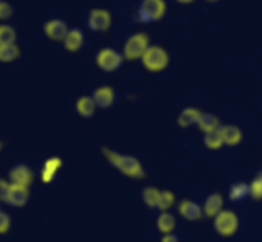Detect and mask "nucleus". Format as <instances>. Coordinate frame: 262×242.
I'll list each match as a JSON object with an SVG mask.
<instances>
[{
    "label": "nucleus",
    "mask_w": 262,
    "mask_h": 242,
    "mask_svg": "<svg viewBox=\"0 0 262 242\" xmlns=\"http://www.w3.org/2000/svg\"><path fill=\"white\" fill-rule=\"evenodd\" d=\"M68 31V26L60 18H51L43 25V33H45L46 37L53 41H61L63 43Z\"/></svg>",
    "instance_id": "9"
},
{
    "label": "nucleus",
    "mask_w": 262,
    "mask_h": 242,
    "mask_svg": "<svg viewBox=\"0 0 262 242\" xmlns=\"http://www.w3.org/2000/svg\"><path fill=\"white\" fill-rule=\"evenodd\" d=\"M101 151L105 159L109 162V164H112L118 172L124 174L128 178L141 179L145 177V168H143L142 163L136 156L118 153V151L112 150V149L106 148V146L101 148Z\"/></svg>",
    "instance_id": "1"
},
{
    "label": "nucleus",
    "mask_w": 262,
    "mask_h": 242,
    "mask_svg": "<svg viewBox=\"0 0 262 242\" xmlns=\"http://www.w3.org/2000/svg\"><path fill=\"white\" fill-rule=\"evenodd\" d=\"M251 196V189L250 184L246 182H237L233 184L229 189V199L232 201H242L246 197Z\"/></svg>",
    "instance_id": "21"
},
{
    "label": "nucleus",
    "mask_w": 262,
    "mask_h": 242,
    "mask_svg": "<svg viewBox=\"0 0 262 242\" xmlns=\"http://www.w3.org/2000/svg\"><path fill=\"white\" fill-rule=\"evenodd\" d=\"M61 167H63V160L59 156H50V158L46 159L43 162L42 169H41V181L46 185L53 184L55 181L56 176H58L59 171L61 169Z\"/></svg>",
    "instance_id": "11"
},
{
    "label": "nucleus",
    "mask_w": 262,
    "mask_h": 242,
    "mask_svg": "<svg viewBox=\"0 0 262 242\" xmlns=\"http://www.w3.org/2000/svg\"><path fill=\"white\" fill-rule=\"evenodd\" d=\"M160 190L156 189V187L148 186L145 187L142 191V201L145 203V205L150 209H158V203L159 197H160Z\"/></svg>",
    "instance_id": "24"
},
{
    "label": "nucleus",
    "mask_w": 262,
    "mask_h": 242,
    "mask_svg": "<svg viewBox=\"0 0 262 242\" xmlns=\"http://www.w3.org/2000/svg\"><path fill=\"white\" fill-rule=\"evenodd\" d=\"M28 199H30V189L28 187L12 185L5 204L13 208H23L28 203Z\"/></svg>",
    "instance_id": "14"
},
{
    "label": "nucleus",
    "mask_w": 262,
    "mask_h": 242,
    "mask_svg": "<svg viewBox=\"0 0 262 242\" xmlns=\"http://www.w3.org/2000/svg\"><path fill=\"white\" fill-rule=\"evenodd\" d=\"M10 186H12V184L9 182V179L0 178V203H7Z\"/></svg>",
    "instance_id": "29"
},
{
    "label": "nucleus",
    "mask_w": 262,
    "mask_h": 242,
    "mask_svg": "<svg viewBox=\"0 0 262 242\" xmlns=\"http://www.w3.org/2000/svg\"><path fill=\"white\" fill-rule=\"evenodd\" d=\"M202 113L200 109L193 107H187L179 113L178 119H177V123L181 128H189L192 126L199 125L200 119H201Z\"/></svg>",
    "instance_id": "17"
},
{
    "label": "nucleus",
    "mask_w": 262,
    "mask_h": 242,
    "mask_svg": "<svg viewBox=\"0 0 262 242\" xmlns=\"http://www.w3.org/2000/svg\"><path fill=\"white\" fill-rule=\"evenodd\" d=\"M204 144L209 150L216 151L224 146V141H223V136L220 133V128L212 132L204 133Z\"/></svg>",
    "instance_id": "22"
},
{
    "label": "nucleus",
    "mask_w": 262,
    "mask_h": 242,
    "mask_svg": "<svg viewBox=\"0 0 262 242\" xmlns=\"http://www.w3.org/2000/svg\"><path fill=\"white\" fill-rule=\"evenodd\" d=\"M174 203H176V195L171 192L170 190H163L160 192V197H159L158 209L161 212H169L173 208Z\"/></svg>",
    "instance_id": "26"
},
{
    "label": "nucleus",
    "mask_w": 262,
    "mask_h": 242,
    "mask_svg": "<svg viewBox=\"0 0 262 242\" xmlns=\"http://www.w3.org/2000/svg\"><path fill=\"white\" fill-rule=\"evenodd\" d=\"M112 13L104 8H94L87 15V27L92 32H106L112 27Z\"/></svg>",
    "instance_id": "7"
},
{
    "label": "nucleus",
    "mask_w": 262,
    "mask_h": 242,
    "mask_svg": "<svg viewBox=\"0 0 262 242\" xmlns=\"http://www.w3.org/2000/svg\"><path fill=\"white\" fill-rule=\"evenodd\" d=\"M214 230L222 237H232L239 228V218L233 210L224 209L214 218Z\"/></svg>",
    "instance_id": "5"
},
{
    "label": "nucleus",
    "mask_w": 262,
    "mask_h": 242,
    "mask_svg": "<svg viewBox=\"0 0 262 242\" xmlns=\"http://www.w3.org/2000/svg\"><path fill=\"white\" fill-rule=\"evenodd\" d=\"M156 227L161 235H169L174 233L177 227V219L170 212H161L156 219Z\"/></svg>",
    "instance_id": "19"
},
{
    "label": "nucleus",
    "mask_w": 262,
    "mask_h": 242,
    "mask_svg": "<svg viewBox=\"0 0 262 242\" xmlns=\"http://www.w3.org/2000/svg\"><path fill=\"white\" fill-rule=\"evenodd\" d=\"M178 213L182 218L188 222H197L204 217V210L201 205L189 199H184L179 203Z\"/></svg>",
    "instance_id": "10"
},
{
    "label": "nucleus",
    "mask_w": 262,
    "mask_h": 242,
    "mask_svg": "<svg viewBox=\"0 0 262 242\" xmlns=\"http://www.w3.org/2000/svg\"><path fill=\"white\" fill-rule=\"evenodd\" d=\"M97 107L95 104L92 96L89 95H83V96H79L76 102V112L77 114L81 118L84 119H90V118L94 117L95 112H96Z\"/></svg>",
    "instance_id": "18"
},
{
    "label": "nucleus",
    "mask_w": 262,
    "mask_h": 242,
    "mask_svg": "<svg viewBox=\"0 0 262 242\" xmlns=\"http://www.w3.org/2000/svg\"><path fill=\"white\" fill-rule=\"evenodd\" d=\"M143 68L147 69L151 73H159L168 68L169 63H170V56L166 49H164L160 45H150L145 54H143L142 59Z\"/></svg>",
    "instance_id": "2"
},
{
    "label": "nucleus",
    "mask_w": 262,
    "mask_h": 242,
    "mask_svg": "<svg viewBox=\"0 0 262 242\" xmlns=\"http://www.w3.org/2000/svg\"><path fill=\"white\" fill-rule=\"evenodd\" d=\"M8 177H9V182L12 185L28 187V189L33 182V172L26 164H17L15 167H13L9 171Z\"/></svg>",
    "instance_id": "8"
},
{
    "label": "nucleus",
    "mask_w": 262,
    "mask_h": 242,
    "mask_svg": "<svg viewBox=\"0 0 262 242\" xmlns=\"http://www.w3.org/2000/svg\"><path fill=\"white\" fill-rule=\"evenodd\" d=\"M96 66L104 72H115L123 66L122 53L114 48H102L96 54Z\"/></svg>",
    "instance_id": "6"
},
{
    "label": "nucleus",
    "mask_w": 262,
    "mask_h": 242,
    "mask_svg": "<svg viewBox=\"0 0 262 242\" xmlns=\"http://www.w3.org/2000/svg\"><path fill=\"white\" fill-rule=\"evenodd\" d=\"M17 41V31L10 25H0V45H14Z\"/></svg>",
    "instance_id": "25"
},
{
    "label": "nucleus",
    "mask_w": 262,
    "mask_h": 242,
    "mask_svg": "<svg viewBox=\"0 0 262 242\" xmlns=\"http://www.w3.org/2000/svg\"><path fill=\"white\" fill-rule=\"evenodd\" d=\"M202 210H204V215L214 219L219 213H222L224 210V197H223V195L219 194V192L210 194L205 199L204 205H202Z\"/></svg>",
    "instance_id": "13"
},
{
    "label": "nucleus",
    "mask_w": 262,
    "mask_h": 242,
    "mask_svg": "<svg viewBox=\"0 0 262 242\" xmlns=\"http://www.w3.org/2000/svg\"><path fill=\"white\" fill-rule=\"evenodd\" d=\"M220 133H222L223 136L224 145L230 146V148L239 145L243 141L242 130L235 125H222V127H220Z\"/></svg>",
    "instance_id": "16"
},
{
    "label": "nucleus",
    "mask_w": 262,
    "mask_h": 242,
    "mask_svg": "<svg viewBox=\"0 0 262 242\" xmlns=\"http://www.w3.org/2000/svg\"><path fill=\"white\" fill-rule=\"evenodd\" d=\"M0 210H2V209H0Z\"/></svg>",
    "instance_id": "33"
},
{
    "label": "nucleus",
    "mask_w": 262,
    "mask_h": 242,
    "mask_svg": "<svg viewBox=\"0 0 262 242\" xmlns=\"http://www.w3.org/2000/svg\"><path fill=\"white\" fill-rule=\"evenodd\" d=\"M251 197L255 200H262V171L256 174L250 184Z\"/></svg>",
    "instance_id": "27"
},
{
    "label": "nucleus",
    "mask_w": 262,
    "mask_h": 242,
    "mask_svg": "<svg viewBox=\"0 0 262 242\" xmlns=\"http://www.w3.org/2000/svg\"><path fill=\"white\" fill-rule=\"evenodd\" d=\"M2 149H3V143H2V140H0V151H2Z\"/></svg>",
    "instance_id": "32"
},
{
    "label": "nucleus",
    "mask_w": 262,
    "mask_h": 242,
    "mask_svg": "<svg viewBox=\"0 0 262 242\" xmlns=\"http://www.w3.org/2000/svg\"><path fill=\"white\" fill-rule=\"evenodd\" d=\"M197 127L204 133H207L219 130L222 125H220V119L215 114H212V113H202L201 119H200Z\"/></svg>",
    "instance_id": "20"
},
{
    "label": "nucleus",
    "mask_w": 262,
    "mask_h": 242,
    "mask_svg": "<svg viewBox=\"0 0 262 242\" xmlns=\"http://www.w3.org/2000/svg\"><path fill=\"white\" fill-rule=\"evenodd\" d=\"M12 227V218L8 213L0 210V235H5L10 231Z\"/></svg>",
    "instance_id": "28"
},
{
    "label": "nucleus",
    "mask_w": 262,
    "mask_h": 242,
    "mask_svg": "<svg viewBox=\"0 0 262 242\" xmlns=\"http://www.w3.org/2000/svg\"><path fill=\"white\" fill-rule=\"evenodd\" d=\"M160 242H179V238L176 233H169V235H163Z\"/></svg>",
    "instance_id": "31"
},
{
    "label": "nucleus",
    "mask_w": 262,
    "mask_h": 242,
    "mask_svg": "<svg viewBox=\"0 0 262 242\" xmlns=\"http://www.w3.org/2000/svg\"><path fill=\"white\" fill-rule=\"evenodd\" d=\"M13 7L7 2H0V21H7L12 18Z\"/></svg>",
    "instance_id": "30"
},
{
    "label": "nucleus",
    "mask_w": 262,
    "mask_h": 242,
    "mask_svg": "<svg viewBox=\"0 0 262 242\" xmlns=\"http://www.w3.org/2000/svg\"><path fill=\"white\" fill-rule=\"evenodd\" d=\"M91 96L97 108H100V109H109V108L114 105L117 95H115L114 89L112 86L104 85V86L97 87Z\"/></svg>",
    "instance_id": "12"
},
{
    "label": "nucleus",
    "mask_w": 262,
    "mask_h": 242,
    "mask_svg": "<svg viewBox=\"0 0 262 242\" xmlns=\"http://www.w3.org/2000/svg\"><path fill=\"white\" fill-rule=\"evenodd\" d=\"M20 56V49L14 45H0V63H12Z\"/></svg>",
    "instance_id": "23"
},
{
    "label": "nucleus",
    "mask_w": 262,
    "mask_h": 242,
    "mask_svg": "<svg viewBox=\"0 0 262 242\" xmlns=\"http://www.w3.org/2000/svg\"><path fill=\"white\" fill-rule=\"evenodd\" d=\"M166 14L164 0H142L137 9V18L142 23H154L163 19Z\"/></svg>",
    "instance_id": "4"
},
{
    "label": "nucleus",
    "mask_w": 262,
    "mask_h": 242,
    "mask_svg": "<svg viewBox=\"0 0 262 242\" xmlns=\"http://www.w3.org/2000/svg\"><path fill=\"white\" fill-rule=\"evenodd\" d=\"M83 32L77 27L69 28V31L67 32L66 37H64L63 40V45L64 48H66V50L69 51V53H77V51H79L83 48Z\"/></svg>",
    "instance_id": "15"
},
{
    "label": "nucleus",
    "mask_w": 262,
    "mask_h": 242,
    "mask_svg": "<svg viewBox=\"0 0 262 242\" xmlns=\"http://www.w3.org/2000/svg\"><path fill=\"white\" fill-rule=\"evenodd\" d=\"M150 37L145 32H136L125 40L122 55L125 60H138L150 48Z\"/></svg>",
    "instance_id": "3"
}]
</instances>
